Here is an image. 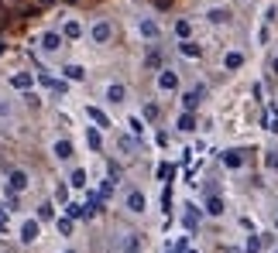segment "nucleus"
<instances>
[{
	"label": "nucleus",
	"instance_id": "f257e3e1",
	"mask_svg": "<svg viewBox=\"0 0 278 253\" xmlns=\"http://www.w3.org/2000/svg\"><path fill=\"white\" fill-rule=\"evenodd\" d=\"M89 38H93L96 45H107V41L114 38V24H110V21H96V24L89 28Z\"/></svg>",
	"mask_w": 278,
	"mask_h": 253
},
{
	"label": "nucleus",
	"instance_id": "f03ea898",
	"mask_svg": "<svg viewBox=\"0 0 278 253\" xmlns=\"http://www.w3.org/2000/svg\"><path fill=\"white\" fill-rule=\"evenodd\" d=\"M158 89H161V93H175V89H179V72L161 68V72H158Z\"/></svg>",
	"mask_w": 278,
	"mask_h": 253
},
{
	"label": "nucleus",
	"instance_id": "7ed1b4c3",
	"mask_svg": "<svg viewBox=\"0 0 278 253\" xmlns=\"http://www.w3.org/2000/svg\"><path fill=\"white\" fill-rule=\"evenodd\" d=\"M7 182H10V185H7V191H24L28 185H31V182H28V171H21V168H14Z\"/></svg>",
	"mask_w": 278,
	"mask_h": 253
},
{
	"label": "nucleus",
	"instance_id": "20e7f679",
	"mask_svg": "<svg viewBox=\"0 0 278 253\" xmlns=\"http://www.w3.org/2000/svg\"><path fill=\"white\" fill-rule=\"evenodd\" d=\"M182 226H186L189 233L199 229V209H196V205H186V212H182Z\"/></svg>",
	"mask_w": 278,
	"mask_h": 253
},
{
	"label": "nucleus",
	"instance_id": "39448f33",
	"mask_svg": "<svg viewBox=\"0 0 278 253\" xmlns=\"http://www.w3.org/2000/svg\"><path fill=\"white\" fill-rule=\"evenodd\" d=\"M38 233H41V229H38V219H28V222L21 226V240H24V243H35Z\"/></svg>",
	"mask_w": 278,
	"mask_h": 253
},
{
	"label": "nucleus",
	"instance_id": "423d86ee",
	"mask_svg": "<svg viewBox=\"0 0 278 253\" xmlns=\"http://www.w3.org/2000/svg\"><path fill=\"white\" fill-rule=\"evenodd\" d=\"M10 86L14 89H31L35 86V75L31 72H17V75H10Z\"/></svg>",
	"mask_w": 278,
	"mask_h": 253
},
{
	"label": "nucleus",
	"instance_id": "0eeeda50",
	"mask_svg": "<svg viewBox=\"0 0 278 253\" xmlns=\"http://www.w3.org/2000/svg\"><path fill=\"white\" fill-rule=\"evenodd\" d=\"M240 65H244V55H240V52H227V55H223V68H227V72H237Z\"/></svg>",
	"mask_w": 278,
	"mask_h": 253
},
{
	"label": "nucleus",
	"instance_id": "6e6552de",
	"mask_svg": "<svg viewBox=\"0 0 278 253\" xmlns=\"http://www.w3.org/2000/svg\"><path fill=\"white\" fill-rule=\"evenodd\" d=\"M144 205H148V198H144L141 191H131V195H127V209H131L134 216H138V212H144Z\"/></svg>",
	"mask_w": 278,
	"mask_h": 253
},
{
	"label": "nucleus",
	"instance_id": "1a4fd4ad",
	"mask_svg": "<svg viewBox=\"0 0 278 253\" xmlns=\"http://www.w3.org/2000/svg\"><path fill=\"white\" fill-rule=\"evenodd\" d=\"M199 99H203V89H193V93H186V96H182V106H186V113H193V110L199 106Z\"/></svg>",
	"mask_w": 278,
	"mask_h": 253
},
{
	"label": "nucleus",
	"instance_id": "9d476101",
	"mask_svg": "<svg viewBox=\"0 0 278 253\" xmlns=\"http://www.w3.org/2000/svg\"><path fill=\"white\" fill-rule=\"evenodd\" d=\"M223 164L234 171V168H240V164H244V154H240V151H223Z\"/></svg>",
	"mask_w": 278,
	"mask_h": 253
},
{
	"label": "nucleus",
	"instance_id": "9b49d317",
	"mask_svg": "<svg viewBox=\"0 0 278 253\" xmlns=\"http://www.w3.org/2000/svg\"><path fill=\"white\" fill-rule=\"evenodd\" d=\"M179 52H182L186 59H199V55H203V48H199L196 41H182V45H179Z\"/></svg>",
	"mask_w": 278,
	"mask_h": 253
},
{
	"label": "nucleus",
	"instance_id": "f8f14e48",
	"mask_svg": "<svg viewBox=\"0 0 278 253\" xmlns=\"http://www.w3.org/2000/svg\"><path fill=\"white\" fill-rule=\"evenodd\" d=\"M124 96H127V89H124L120 82H114V86L107 89V99H110V103H124Z\"/></svg>",
	"mask_w": 278,
	"mask_h": 253
},
{
	"label": "nucleus",
	"instance_id": "ddd939ff",
	"mask_svg": "<svg viewBox=\"0 0 278 253\" xmlns=\"http://www.w3.org/2000/svg\"><path fill=\"white\" fill-rule=\"evenodd\" d=\"M62 72H66V79H72V82H82V79H86V68H82V65H66Z\"/></svg>",
	"mask_w": 278,
	"mask_h": 253
},
{
	"label": "nucleus",
	"instance_id": "4468645a",
	"mask_svg": "<svg viewBox=\"0 0 278 253\" xmlns=\"http://www.w3.org/2000/svg\"><path fill=\"white\" fill-rule=\"evenodd\" d=\"M89 120H93L96 126H110V117H107L100 106H89Z\"/></svg>",
	"mask_w": 278,
	"mask_h": 253
},
{
	"label": "nucleus",
	"instance_id": "2eb2a0df",
	"mask_svg": "<svg viewBox=\"0 0 278 253\" xmlns=\"http://www.w3.org/2000/svg\"><path fill=\"white\" fill-rule=\"evenodd\" d=\"M206 212L209 216H223V198L220 195H209L206 198Z\"/></svg>",
	"mask_w": 278,
	"mask_h": 253
},
{
	"label": "nucleus",
	"instance_id": "dca6fc26",
	"mask_svg": "<svg viewBox=\"0 0 278 253\" xmlns=\"http://www.w3.org/2000/svg\"><path fill=\"white\" fill-rule=\"evenodd\" d=\"M66 216H69V219H82V216H89V212H86V205H76V202H66Z\"/></svg>",
	"mask_w": 278,
	"mask_h": 253
},
{
	"label": "nucleus",
	"instance_id": "f3484780",
	"mask_svg": "<svg viewBox=\"0 0 278 253\" xmlns=\"http://www.w3.org/2000/svg\"><path fill=\"white\" fill-rule=\"evenodd\" d=\"M179 130H182V133H189V130H196V117H193V113H182V117H179Z\"/></svg>",
	"mask_w": 278,
	"mask_h": 253
},
{
	"label": "nucleus",
	"instance_id": "a211bd4d",
	"mask_svg": "<svg viewBox=\"0 0 278 253\" xmlns=\"http://www.w3.org/2000/svg\"><path fill=\"white\" fill-rule=\"evenodd\" d=\"M141 34H144V38H151V41H155V38H158V24H155V21H148V17H144V21H141Z\"/></svg>",
	"mask_w": 278,
	"mask_h": 253
},
{
	"label": "nucleus",
	"instance_id": "6ab92c4d",
	"mask_svg": "<svg viewBox=\"0 0 278 253\" xmlns=\"http://www.w3.org/2000/svg\"><path fill=\"white\" fill-rule=\"evenodd\" d=\"M59 45H62V38H59V34H41V48H45V52H55Z\"/></svg>",
	"mask_w": 278,
	"mask_h": 253
},
{
	"label": "nucleus",
	"instance_id": "aec40b11",
	"mask_svg": "<svg viewBox=\"0 0 278 253\" xmlns=\"http://www.w3.org/2000/svg\"><path fill=\"white\" fill-rule=\"evenodd\" d=\"M206 17H209V24H223V21H230V14H227L223 7H213Z\"/></svg>",
	"mask_w": 278,
	"mask_h": 253
},
{
	"label": "nucleus",
	"instance_id": "412c9836",
	"mask_svg": "<svg viewBox=\"0 0 278 253\" xmlns=\"http://www.w3.org/2000/svg\"><path fill=\"white\" fill-rule=\"evenodd\" d=\"M55 158H62V161H69V158H72V144H69V140H59V144H55Z\"/></svg>",
	"mask_w": 278,
	"mask_h": 253
},
{
	"label": "nucleus",
	"instance_id": "4be33fe9",
	"mask_svg": "<svg viewBox=\"0 0 278 253\" xmlns=\"http://www.w3.org/2000/svg\"><path fill=\"white\" fill-rule=\"evenodd\" d=\"M62 34H66L69 41H76V38L82 34V28H79V21H66V31H62Z\"/></svg>",
	"mask_w": 278,
	"mask_h": 253
},
{
	"label": "nucleus",
	"instance_id": "5701e85b",
	"mask_svg": "<svg viewBox=\"0 0 278 253\" xmlns=\"http://www.w3.org/2000/svg\"><path fill=\"white\" fill-rule=\"evenodd\" d=\"M175 34H179L182 41H189V34H193V24H189V21H175Z\"/></svg>",
	"mask_w": 278,
	"mask_h": 253
},
{
	"label": "nucleus",
	"instance_id": "b1692460",
	"mask_svg": "<svg viewBox=\"0 0 278 253\" xmlns=\"http://www.w3.org/2000/svg\"><path fill=\"white\" fill-rule=\"evenodd\" d=\"M69 185H72V189H86V171H82V168H76V171H72Z\"/></svg>",
	"mask_w": 278,
	"mask_h": 253
},
{
	"label": "nucleus",
	"instance_id": "393cba45",
	"mask_svg": "<svg viewBox=\"0 0 278 253\" xmlns=\"http://www.w3.org/2000/svg\"><path fill=\"white\" fill-rule=\"evenodd\" d=\"M86 144H89L93 151H100V147H103V137H100V130H89V133H86Z\"/></svg>",
	"mask_w": 278,
	"mask_h": 253
},
{
	"label": "nucleus",
	"instance_id": "a878e982",
	"mask_svg": "<svg viewBox=\"0 0 278 253\" xmlns=\"http://www.w3.org/2000/svg\"><path fill=\"white\" fill-rule=\"evenodd\" d=\"M55 226H59V233H62V236H72V219H69V216H62Z\"/></svg>",
	"mask_w": 278,
	"mask_h": 253
},
{
	"label": "nucleus",
	"instance_id": "bb28decb",
	"mask_svg": "<svg viewBox=\"0 0 278 253\" xmlns=\"http://www.w3.org/2000/svg\"><path fill=\"white\" fill-rule=\"evenodd\" d=\"M265 126H268L272 133H278V113H268V117H265Z\"/></svg>",
	"mask_w": 278,
	"mask_h": 253
},
{
	"label": "nucleus",
	"instance_id": "cd10ccee",
	"mask_svg": "<svg viewBox=\"0 0 278 253\" xmlns=\"http://www.w3.org/2000/svg\"><path fill=\"white\" fill-rule=\"evenodd\" d=\"M247 253H261V240H258V236L247 240Z\"/></svg>",
	"mask_w": 278,
	"mask_h": 253
},
{
	"label": "nucleus",
	"instance_id": "c85d7f7f",
	"mask_svg": "<svg viewBox=\"0 0 278 253\" xmlns=\"http://www.w3.org/2000/svg\"><path fill=\"white\" fill-rule=\"evenodd\" d=\"M172 175H175L172 164H161V168H158V178H172Z\"/></svg>",
	"mask_w": 278,
	"mask_h": 253
},
{
	"label": "nucleus",
	"instance_id": "c756f323",
	"mask_svg": "<svg viewBox=\"0 0 278 253\" xmlns=\"http://www.w3.org/2000/svg\"><path fill=\"white\" fill-rule=\"evenodd\" d=\"M144 117H148V120H158V106H155V103H151V106H144Z\"/></svg>",
	"mask_w": 278,
	"mask_h": 253
},
{
	"label": "nucleus",
	"instance_id": "7c9ffc66",
	"mask_svg": "<svg viewBox=\"0 0 278 253\" xmlns=\"http://www.w3.org/2000/svg\"><path fill=\"white\" fill-rule=\"evenodd\" d=\"M148 65H151V68H158V65H161V55H158V52H151V55H148Z\"/></svg>",
	"mask_w": 278,
	"mask_h": 253
},
{
	"label": "nucleus",
	"instance_id": "2f4dec72",
	"mask_svg": "<svg viewBox=\"0 0 278 253\" xmlns=\"http://www.w3.org/2000/svg\"><path fill=\"white\" fill-rule=\"evenodd\" d=\"M38 219H52V205H41L38 209Z\"/></svg>",
	"mask_w": 278,
	"mask_h": 253
},
{
	"label": "nucleus",
	"instance_id": "473e14b6",
	"mask_svg": "<svg viewBox=\"0 0 278 253\" xmlns=\"http://www.w3.org/2000/svg\"><path fill=\"white\" fill-rule=\"evenodd\" d=\"M0 233H7V209H0Z\"/></svg>",
	"mask_w": 278,
	"mask_h": 253
},
{
	"label": "nucleus",
	"instance_id": "72a5a7b5",
	"mask_svg": "<svg viewBox=\"0 0 278 253\" xmlns=\"http://www.w3.org/2000/svg\"><path fill=\"white\" fill-rule=\"evenodd\" d=\"M272 72H275V75H278V55H275V59H272Z\"/></svg>",
	"mask_w": 278,
	"mask_h": 253
},
{
	"label": "nucleus",
	"instance_id": "f704fd0d",
	"mask_svg": "<svg viewBox=\"0 0 278 253\" xmlns=\"http://www.w3.org/2000/svg\"><path fill=\"white\" fill-rule=\"evenodd\" d=\"M0 52H3V41H0Z\"/></svg>",
	"mask_w": 278,
	"mask_h": 253
},
{
	"label": "nucleus",
	"instance_id": "c9c22d12",
	"mask_svg": "<svg viewBox=\"0 0 278 253\" xmlns=\"http://www.w3.org/2000/svg\"><path fill=\"white\" fill-rule=\"evenodd\" d=\"M186 253H196V250H186Z\"/></svg>",
	"mask_w": 278,
	"mask_h": 253
},
{
	"label": "nucleus",
	"instance_id": "e433bc0d",
	"mask_svg": "<svg viewBox=\"0 0 278 253\" xmlns=\"http://www.w3.org/2000/svg\"><path fill=\"white\" fill-rule=\"evenodd\" d=\"M69 253H76V250H69Z\"/></svg>",
	"mask_w": 278,
	"mask_h": 253
},
{
	"label": "nucleus",
	"instance_id": "4c0bfd02",
	"mask_svg": "<svg viewBox=\"0 0 278 253\" xmlns=\"http://www.w3.org/2000/svg\"><path fill=\"white\" fill-rule=\"evenodd\" d=\"M275 253H278V250H275Z\"/></svg>",
	"mask_w": 278,
	"mask_h": 253
}]
</instances>
